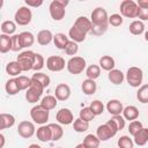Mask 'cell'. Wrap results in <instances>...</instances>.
<instances>
[{
	"instance_id": "cell-1",
	"label": "cell",
	"mask_w": 148,
	"mask_h": 148,
	"mask_svg": "<svg viewBox=\"0 0 148 148\" xmlns=\"http://www.w3.org/2000/svg\"><path fill=\"white\" fill-rule=\"evenodd\" d=\"M118 132V127L116 124L110 119L105 124H102L96 130V135L101 141H106L111 138H113Z\"/></svg>"
},
{
	"instance_id": "cell-2",
	"label": "cell",
	"mask_w": 148,
	"mask_h": 148,
	"mask_svg": "<svg viewBox=\"0 0 148 148\" xmlns=\"http://www.w3.org/2000/svg\"><path fill=\"white\" fill-rule=\"evenodd\" d=\"M68 5V1L65 0H53L51 1L49 6L50 15L52 20L54 21H61L66 15V6Z\"/></svg>"
},
{
	"instance_id": "cell-3",
	"label": "cell",
	"mask_w": 148,
	"mask_h": 148,
	"mask_svg": "<svg viewBox=\"0 0 148 148\" xmlns=\"http://www.w3.org/2000/svg\"><path fill=\"white\" fill-rule=\"evenodd\" d=\"M143 72L140 67H130L126 72V81L133 88H140L142 86Z\"/></svg>"
},
{
	"instance_id": "cell-4",
	"label": "cell",
	"mask_w": 148,
	"mask_h": 148,
	"mask_svg": "<svg viewBox=\"0 0 148 148\" xmlns=\"http://www.w3.org/2000/svg\"><path fill=\"white\" fill-rule=\"evenodd\" d=\"M44 89L45 88L43 87V84L40 82H38L37 80L31 79V86L25 91V99L29 103H37L39 101V98L42 97Z\"/></svg>"
},
{
	"instance_id": "cell-5",
	"label": "cell",
	"mask_w": 148,
	"mask_h": 148,
	"mask_svg": "<svg viewBox=\"0 0 148 148\" xmlns=\"http://www.w3.org/2000/svg\"><path fill=\"white\" fill-rule=\"evenodd\" d=\"M90 20L94 27H105L108 28L109 24V16L106 10L103 7H96L90 15Z\"/></svg>"
},
{
	"instance_id": "cell-6",
	"label": "cell",
	"mask_w": 148,
	"mask_h": 148,
	"mask_svg": "<svg viewBox=\"0 0 148 148\" xmlns=\"http://www.w3.org/2000/svg\"><path fill=\"white\" fill-rule=\"evenodd\" d=\"M35 56H36V53L31 50H27V51H23V52L18 53V56L16 58V61L20 64L22 72H28V71L32 69Z\"/></svg>"
},
{
	"instance_id": "cell-7",
	"label": "cell",
	"mask_w": 148,
	"mask_h": 148,
	"mask_svg": "<svg viewBox=\"0 0 148 148\" xmlns=\"http://www.w3.org/2000/svg\"><path fill=\"white\" fill-rule=\"evenodd\" d=\"M30 117L34 120V123L39 124L42 126V125H45L46 121L49 120L50 111L46 110L45 108H43L40 104L39 105H35L30 110Z\"/></svg>"
},
{
	"instance_id": "cell-8",
	"label": "cell",
	"mask_w": 148,
	"mask_h": 148,
	"mask_svg": "<svg viewBox=\"0 0 148 148\" xmlns=\"http://www.w3.org/2000/svg\"><path fill=\"white\" fill-rule=\"evenodd\" d=\"M139 7L138 3L133 0H124L120 3V15L127 18H135L138 17Z\"/></svg>"
},
{
	"instance_id": "cell-9",
	"label": "cell",
	"mask_w": 148,
	"mask_h": 148,
	"mask_svg": "<svg viewBox=\"0 0 148 148\" xmlns=\"http://www.w3.org/2000/svg\"><path fill=\"white\" fill-rule=\"evenodd\" d=\"M66 68H67V71H68L71 74H73V75L81 74V73L86 69V59L82 58V57H79V56L72 57V58L67 61Z\"/></svg>"
},
{
	"instance_id": "cell-10",
	"label": "cell",
	"mask_w": 148,
	"mask_h": 148,
	"mask_svg": "<svg viewBox=\"0 0 148 148\" xmlns=\"http://www.w3.org/2000/svg\"><path fill=\"white\" fill-rule=\"evenodd\" d=\"M32 20V12L28 6L20 7L14 15V21L18 25H28Z\"/></svg>"
},
{
	"instance_id": "cell-11",
	"label": "cell",
	"mask_w": 148,
	"mask_h": 148,
	"mask_svg": "<svg viewBox=\"0 0 148 148\" xmlns=\"http://www.w3.org/2000/svg\"><path fill=\"white\" fill-rule=\"evenodd\" d=\"M67 62H65V59L60 56H50L46 59V67L51 72H61Z\"/></svg>"
},
{
	"instance_id": "cell-12",
	"label": "cell",
	"mask_w": 148,
	"mask_h": 148,
	"mask_svg": "<svg viewBox=\"0 0 148 148\" xmlns=\"http://www.w3.org/2000/svg\"><path fill=\"white\" fill-rule=\"evenodd\" d=\"M17 133L21 138L23 139H29L31 138L35 133H36V128H35V124L32 121H28V120H23L18 124L17 126Z\"/></svg>"
},
{
	"instance_id": "cell-13",
	"label": "cell",
	"mask_w": 148,
	"mask_h": 148,
	"mask_svg": "<svg viewBox=\"0 0 148 148\" xmlns=\"http://www.w3.org/2000/svg\"><path fill=\"white\" fill-rule=\"evenodd\" d=\"M56 120L60 124V125H71L74 123V116H73V112L67 109V108H62L60 109L57 114H56Z\"/></svg>"
},
{
	"instance_id": "cell-14",
	"label": "cell",
	"mask_w": 148,
	"mask_h": 148,
	"mask_svg": "<svg viewBox=\"0 0 148 148\" xmlns=\"http://www.w3.org/2000/svg\"><path fill=\"white\" fill-rule=\"evenodd\" d=\"M73 25H75L79 30H81V31L84 32L86 35L89 34V32H91L92 27H94L91 20L88 18L87 16H79V17L75 20V22H74Z\"/></svg>"
},
{
	"instance_id": "cell-15",
	"label": "cell",
	"mask_w": 148,
	"mask_h": 148,
	"mask_svg": "<svg viewBox=\"0 0 148 148\" xmlns=\"http://www.w3.org/2000/svg\"><path fill=\"white\" fill-rule=\"evenodd\" d=\"M71 88L66 83H59L56 87L54 90V96L58 101H67L71 97Z\"/></svg>"
},
{
	"instance_id": "cell-16",
	"label": "cell",
	"mask_w": 148,
	"mask_h": 148,
	"mask_svg": "<svg viewBox=\"0 0 148 148\" xmlns=\"http://www.w3.org/2000/svg\"><path fill=\"white\" fill-rule=\"evenodd\" d=\"M36 135L37 139L42 142H47L50 140H52V132L49 125H42L37 128L36 131Z\"/></svg>"
},
{
	"instance_id": "cell-17",
	"label": "cell",
	"mask_w": 148,
	"mask_h": 148,
	"mask_svg": "<svg viewBox=\"0 0 148 148\" xmlns=\"http://www.w3.org/2000/svg\"><path fill=\"white\" fill-rule=\"evenodd\" d=\"M106 110L109 111L110 114L118 116V114L123 113L124 106H123V103L119 99H110L108 102V104H106Z\"/></svg>"
},
{
	"instance_id": "cell-18",
	"label": "cell",
	"mask_w": 148,
	"mask_h": 148,
	"mask_svg": "<svg viewBox=\"0 0 148 148\" xmlns=\"http://www.w3.org/2000/svg\"><path fill=\"white\" fill-rule=\"evenodd\" d=\"M53 36L54 35H52L51 30H47V29L40 30L37 34V43L42 46H46L53 40Z\"/></svg>"
},
{
	"instance_id": "cell-19",
	"label": "cell",
	"mask_w": 148,
	"mask_h": 148,
	"mask_svg": "<svg viewBox=\"0 0 148 148\" xmlns=\"http://www.w3.org/2000/svg\"><path fill=\"white\" fill-rule=\"evenodd\" d=\"M69 40H71L69 37H67V36H66L65 34H62V32H58V34H56V35L53 36V44H54V46H56L57 49H59V50H65Z\"/></svg>"
},
{
	"instance_id": "cell-20",
	"label": "cell",
	"mask_w": 148,
	"mask_h": 148,
	"mask_svg": "<svg viewBox=\"0 0 148 148\" xmlns=\"http://www.w3.org/2000/svg\"><path fill=\"white\" fill-rule=\"evenodd\" d=\"M108 79H109V81H110L112 84L118 86V84H121V83L124 82L125 75H124V73H123L120 69H116V68H114V69H112V71L109 72Z\"/></svg>"
},
{
	"instance_id": "cell-21",
	"label": "cell",
	"mask_w": 148,
	"mask_h": 148,
	"mask_svg": "<svg viewBox=\"0 0 148 148\" xmlns=\"http://www.w3.org/2000/svg\"><path fill=\"white\" fill-rule=\"evenodd\" d=\"M139 114H140V112H139L138 108L134 105H127L123 110V117L125 118V120H132V121L136 120L139 118Z\"/></svg>"
},
{
	"instance_id": "cell-22",
	"label": "cell",
	"mask_w": 148,
	"mask_h": 148,
	"mask_svg": "<svg viewBox=\"0 0 148 148\" xmlns=\"http://www.w3.org/2000/svg\"><path fill=\"white\" fill-rule=\"evenodd\" d=\"M15 125V117L10 113H5L2 112L0 114V130H6L10 128Z\"/></svg>"
},
{
	"instance_id": "cell-23",
	"label": "cell",
	"mask_w": 148,
	"mask_h": 148,
	"mask_svg": "<svg viewBox=\"0 0 148 148\" xmlns=\"http://www.w3.org/2000/svg\"><path fill=\"white\" fill-rule=\"evenodd\" d=\"M68 37L71 38V40L75 42V43H81L86 39L87 35L84 32H82L81 30H79L75 25H72L68 30Z\"/></svg>"
},
{
	"instance_id": "cell-24",
	"label": "cell",
	"mask_w": 148,
	"mask_h": 148,
	"mask_svg": "<svg viewBox=\"0 0 148 148\" xmlns=\"http://www.w3.org/2000/svg\"><path fill=\"white\" fill-rule=\"evenodd\" d=\"M99 67L103 69V71H106V72H110L112 69H114V66H116V62H114V59L111 57V56H102L99 58Z\"/></svg>"
},
{
	"instance_id": "cell-25",
	"label": "cell",
	"mask_w": 148,
	"mask_h": 148,
	"mask_svg": "<svg viewBox=\"0 0 148 148\" xmlns=\"http://www.w3.org/2000/svg\"><path fill=\"white\" fill-rule=\"evenodd\" d=\"M81 89L83 91V94L86 95H94L97 90V84L95 82V80H90V79H86L83 80L82 84H81Z\"/></svg>"
},
{
	"instance_id": "cell-26",
	"label": "cell",
	"mask_w": 148,
	"mask_h": 148,
	"mask_svg": "<svg viewBox=\"0 0 148 148\" xmlns=\"http://www.w3.org/2000/svg\"><path fill=\"white\" fill-rule=\"evenodd\" d=\"M5 90H6V92H7L8 95H10V96L16 95V94H18V92L21 91L16 77L9 79V80L6 82V84H5Z\"/></svg>"
},
{
	"instance_id": "cell-27",
	"label": "cell",
	"mask_w": 148,
	"mask_h": 148,
	"mask_svg": "<svg viewBox=\"0 0 148 148\" xmlns=\"http://www.w3.org/2000/svg\"><path fill=\"white\" fill-rule=\"evenodd\" d=\"M57 104H58V99H57L56 96H53V95H46V96H44V97L42 98V101H40V105H42L43 108H45L46 110H49V111L53 110V109L57 106Z\"/></svg>"
},
{
	"instance_id": "cell-28",
	"label": "cell",
	"mask_w": 148,
	"mask_h": 148,
	"mask_svg": "<svg viewBox=\"0 0 148 148\" xmlns=\"http://www.w3.org/2000/svg\"><path fill=\"white\" fill-rule=\"evenodd\" d=\"M133 138H134L133 141H134L135 145H138V146H145L148 142V128L143 127Z\"/></svg>"
},
{
	"instance_id": "cell-29",
	"label": "cell",
	"mask_w": 148,
	"mask_h": 148,
	"mask_svg": "<svg viewBox=\"0 0 148 148\" xmlns=\"http://www.w3.org/2000/svg\"><path fill=\"white\" fill-rule=\"evenodd\" d=\"M20 39H21V45L23 49L32 46L35 43V36L30 31H22L20 34Z\"/></svg>"
},
{
	"instance_id": "cell-30",
	"label": "cell",
	"mask_w": 148,
	"mask_h": 148,
	"mask_svg": "<svg viewBox=\"0 0 148 148\" xmlns=\"http://www.w3.org/2000/svg\"><path fill=\"white\" fill-rule=\"evenodd\" d=\"M12 51V36L8 35H0V52L7 53Z\"/></svg>"
},
{
	"instance_id": "cell-31",
	"label": "cell",
	"mask_w": 148,
	"mask_h": 148,
	"mask_svg": "<svg viewBox=\"0 0 148 148\" xmlns=\"http://www.w3.org/2000/svg\"><path fill=\"white\" fill-rule=\"evenodd\" d=\"M86 148H98L99 147V143H101V140L97 138V135H94V134H88L84 136L83 139V142Z\"/></svg>"
},
{
	"instance_id": "cell-32",
	"label": "cell",
	"mask_w": 148,
	"mask_h": 148,
	"mask_svg": "<svg viewBox=\"0 0 148 148\" xmlns=\"http://www.w3.org/2000/svg\"><path fill=\"white\" fill-rule=\"evenodd\" d=\"M6 73L12 75V76H20L18 74L22 73V69H21V66L20 64L15 60V61H9L7 65H6Z\"/></svg>"
},
{
	"instance_id": "cell-33",
	"label": "cell",
	"mask_w": 148,
	"mask_h": 148,
	"mask_svg": "<svg viewBox=\"0 0 148 148\" xmlns=\"http://www.w3.org/2000/svg\"><path fill=\"white\" fill-rule=\"evenodd\" d=\"M128 29H130V32H131L132 35L139 36V35H141V34L145 31V24H143L142 21L135 20V21H133V22L130 24Z\"/></svg>"
},
{
	"instance_id": "cell-34",
	"label": "cell",
	"mask_w": 148,
	"mask_h": 148,
	"mask_svg": "<svg viewBox=\"0 0 148 148\" xmlns=\"http://www.w3.org/2000/svg\"><path fill=\"white\" fill-rule=\"evenodd\" d=\"M16 30V23L15 21H3L1 23V32L3 35H8V36H13L14 32Z\"/></svg>"
},
{
	"instance_id": "cell-35",
	"label": "cell",
	"mask_w": 148,
	"mask_h": 148,
	"mask_svg": "<svg viewBox=\"0 0 148 148\" xmlns=\"http://www.w3.org/2000/svg\"><path fill=\"white\" fill-rule=\"evenodd\" d=\"M86 75H87V79H90V80H96L97 77H99L101 75L99 65H89L86 68Z\"/></svg>"
},
{
	"instance_id": "cell-36",
	"label": "cell",
	"mask_w": 148,
	"mask_h": 148,
	"mask_svg": "<svg viewBox=\"0 0 148 148\" xmlns=\"http://www.w3.org/2000/svg\"><path fill=\"white\" fill-rule=\"evenodd\" d=\"M50 128H51V132H52V140L53 141H58L62 138L64 135V130L62 127L60 126V124H56V123H52V124H49Z\"/></svg>"
},
{
	"instance_id": "cell-37",
	"label": "cell",
	"mask_w": 148,
	"mask_h": 148,
	"mask_svg": "<svg viewBox=\"0 0 148 148\" xmlns=\"http://www.w3.org/2000/svg\"><path fill=\"white\" fill-rule=\"evenodd\" d=\"M136 98L140 103L142 104H146L148 103V83L146 84H142L138 91H136Z\"/></svg>"
},
{
	"instance_id": "cell-38",
	"label": "cell",
	"mask_w": 148,
	"mask_h": 148,
	"mask_svg": "<svg viewBox=\"0 0 148 148\" xmlns=\"http://www.w3.org/2000/svg\"><path fill=\"white\" fill-rule=\"evenodd\" d=\"M31 79L37 80L38 82H40V83L43 84L44 88H47V87L50 86V83H51V79H50V76H49L47 74H45V73H42V72H36L35 74H32Z\"/></svg>"
},
{
	"instance_id": "cell-39",
	"label": "cell",
	"mask_w": 148,
	"mask_h": 148,
	"mask_svg": "<svg viewBox=\"0 0 148 148\" xmlns=\"http://www.w3.org/2000/svg\"><path fill=\"white\" fill-rule=\"evenodd\" d=\"M73 128H74V131L77 132V133H83V132L88 131V128H89V123L82 120L81 118H77V119H75L74 123H73Z\"/></svg>"
},
{
	"instance_id": "cell-40",
	"label": "cell",
	"mask_w": 148,
	"mask_h": 148,
	"mask_svg": "<svg viewBox=\"0 0 148 148\" xmlns=\"http://www.w3.org/2000/svg\"><path fill=\"white\" fill-rule=\"evenodd\" d=\"M90 110L92 111V113L95 114V116H99V114H102L103 113V111H104V104L101 102V101H98V99H95V101H92L91 103H90Z\"/></svg>"
},
{
	"instance_id": "cell-41",
	"label": "cell",
	"mask_w": 148,
	"mask_h": 148,
	"mask_svg": "<svg viewBox=\"0 0 148 148\" xmlns=\"http://www.w3.org/2000/svg\"><path fill=\"white\" fill-rule=\"evenodd\" d=\"M134 141L128 135H123L118 139V148H133Z\"/></svg>"
},
{
	"instance_id": "cell-42",
	"label": "cell",
	"mask_w": 148,
	"mask_h": 148,
	"mask_svg": "<svg viewBox=\"0 0 148 148\" xmlns=\"http://www.w3.org/2000/svg\"><path fill=\"white\" fill-rule=\"evenodd\" d=\"M16 80H17V83H18V87H20L21 90H28L31 86V77L20 75V76L16 77Z\"/></svg>"
},
{
	"instance_id": "cell-43",
	"label": "cell",
	"mask_w": 148,
	"mask_h": 148,
	"mask_svg": "<svg viewBox=\"0 0 148 148\" xmlns=\"http://www.w3.org/2000/svg\"><path fill=\"white\" fill-rule=\"evenodd\" d=\"M79 118H81L82 120H84V121H91V120H94V118H95V114L92 113V111L90 110V108L89 106H87V108H83V109H81V111H80V113H79Z\"/></svg>"
},
{
	"instance_id": "cell-44",
	"label": "cell",
	"mask_w": 148,
	"mask_h": 148,
	"mask_svg": "<svg viewBox=\"0 0 148 148\" xmlns=\"http://www.w3.org/2000/svg\"><path fill=\"white\" fill-rule=\"evenodd\" d=\"M45 65V60H44V57L39 53H36L35 56V59H34V66H32V69L35 72H39Z\"/></svg>"
},
{
	"instance_id": "cell-45",
	"label": "cell",
	"mask_w": 148,
	"mask_h": 148,
	"mask_svg": "<svg viewBox=\"0 0 148 148\" xmlns=\"http://www.w3.org/2000/svg\"><path fill=\"white\" fill-rule=\"evenodd\" d=\"M64 51H65V53H66L67 56H73V57H75V54H76L77 51H79V45H77V43H75V42H73V40H69L68 44H67V46H66V49H65Z\"/></svg>"
},
{
	"instance_id": "cell-46",
	"label": "cell",
	"mask_w": 148,
	"mask_h": 148,
	"mask_svg": "<svg viewBox=\"0 0 148 148\" xmlns=\"http://www.w3.org/2000/svg\"><path fill=\"white\" fill-rule=\"evenodd\" d=\"M143 128V126H142V124H141V121H139V120H133V121H131L130 123V125H128V132H130V134L132 135V136H134L140 130H142Z\"/></svg>"
},
{
	"instance_id": "cell-47",
	"label": "cell",
	"mask_w": 148,
	"mask_h": 148,
	"mask_svg": "<svg viewBox=\"0 0 148 148\" xmlns=\"http://www.w3.org/2000/svg\"><path fill=\"white\" fill-rule=\"evenodd\" d=\"M124 22V18L120 14H112L109 16V24L112 27H120Z\"/></svg>"
},
{
	"instance_id": "cell-48",
	"label": "cell",
	"mask_w": 148,
	"mask_h": 148,
	"mask_svg": "<svg viewBox=\"0 0 148 148\" xmlns=\"http://www.w3.org/2000/svg\"><path fill=\"white\" fill-rule=\"evenodd\" d=\"M22 45H21V39H20V34H15L12 36V51L13 52H18L20 50H22Z\"/></svg>"
},
{
	"instance_id": "cell-49",
	"label": "cell",
	"mask_w": 148,
	"mask_h": 148,
	"mask_svg": "<svg viewBox=\"0 0 148 148\" xmlns=\"http://www.w3.org/2000/svg\"><path fill=\"white\" fill-rule=\"evenodd\" d=\"M111 120L116 124V126L118 127V131H121L124 127H125V118L121 116V114H118V116H112Z\"/></svg>"
},
{
	"instance_id": "cell-50",
	"label": "cell",
	"mask_w": 148,
	"mask_h": 148,
	"mask_svg": "<svg viewBox=\"0 0 148 148\" xmlns=\"http://www.w3.org/2000/svg\"><path fill=\"white\" fill-rule=\"evenodd\" d=\"M138 17L140 21H148V8H139Z\"/></svg>"
},
{
	"instance_id": "cell-51",
	"label": "cell",
	"mask_w": 148,
	"mask_h": 148,
	"mask_svg": "<svg viewBox=\"0 0 148 148\" xmlns=\"http://www.w3.org/2000/svg\"><path fill=\"white\" fill-rule=\"evenodd\" d=\"M25 5L28 7H35V8H37V7H39V6L43 5V1L42 0H25Z\"/></svg>"
},
{
	"instance_id": "cell-52",
	"label": "cell",
	"mask_w": 148,
	"mask_h": 148,
	"mask_svg": "<svg viewBox=\"0 0 148 148\" xmlns=\"http://www.w3.org/2000/svg\"><path fill=\"white\" fill-rule=\"evenodd\" d=\"M136 3L139 8H148V0H138Z\"/></svg>"
},
{
	"instance_id": "cell-53",
	"label": "cell",
	"mask_w": 148,
	"mask_h": 148,
	"mask_svg": "<svg viewBox=\"0 0 148 148\" xmlns=\"http://www.w3.org/2000/svg\"><path fill=\"white\" fill-rule=\"evenodd\" d=\"M0 140H1V145H0V147L3 148V146H5V135H3V134H0Z\"/></svg>"
},
{
	"instance_id": "cell-54",
	"label": "cell",
	"mask_w": 148,
	"mask_h": 148,
	"mask_svg": "<svg viewBox=\"0 0 148 148\" xmlns=\"http://www.w3.org/2000/svg\"><path fill=\"white\" fill-rule=\"evenodd\" d=\"M28 148H42V147H40L39 145H37V143H31Z\"/></svg>"
},
{
	"instance_id": "cell-55",
	"label": "cell",
	"mask_w": 148,
	"mask_h": 148,
	"mask_svg": "<svg viewBox=\"0 0 148 148\" xmlns=\"http://www.w3.org/2000/svg\"><path fill=\"white\" fill-rule=\"evenodd\" d=\"M75 148H86V147H84V145H83V143H79V145H76V146H75Z\"/></svg>"
},
{
	"instance_id": "cell-56",
	"label": "cell",
	"mask_w": 148,
	"mask_h": 148,
	"mask_svg": "<svg viewBox=\"0 0 148 148\" xmlns=\"http://www.w3.org/2000/svg\"><path fill=\"white\" fill-rule=\"evenodd\" d=\"M145 39H146V42H148V30L145 32Z\"/></svg>"
},
{
	"instance_id": "cell-57",
	"label": "cell",
	"mask_w": 148,
	"mask_h": 148,
	"mask_svg": "<svg viewBox=\"0 0 148 148\" xmlns=\"http://www.w3.org/2000/svg\"><path fill=\"white\" fill-rule=\"evenodd\" d=\"M57 148H62V147H57Z\"/></svg>"
}]
</instances>
